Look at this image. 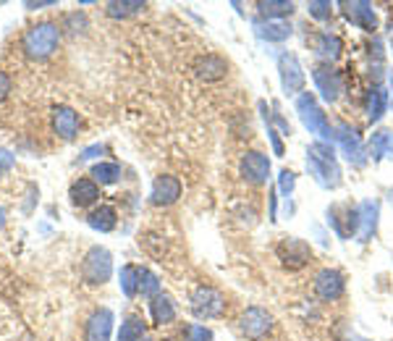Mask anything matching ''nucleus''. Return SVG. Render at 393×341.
Masks as SVG:
<instances>
[{
	"label": "nucleus",
	"instance_id": "nucleus-36",
	"mask_svg": "<svg viewBox=\"0 0 393 341\" xmlns=\"http://www.w3.org/2000/svg\"><path fill=\"white\" fill-rule=\"evenodd\" d=\"M48 6H58L55 0H37V3H26L29 11H39V8H48Z\"/></svg>",
	"mask_w": 393,
	"mask_h": 341
},
{
	"label": "nucleus",
	"instance_id": "nucleus-21",
	"mask_svg": "<svg viewBox=\"0 0 393 341\" xmlns=\"http://www.w3.org/2000/svg\"><path fill=\"white\" fill-rule=\"evenodd\" d=\"M142 339H145V320L139 315H129L121 323L118 341H142Z\"/></svg>",
	"mask_w": 393,
	"mask_h": 341
},
{
	"label": "nucleus",
	"instance_id": "nucleus-5",
	"mask_svg": "<svg viewBox=\"0 0 393 341\" xmlns=\"http://www.w3.org/2000/svg\"><path fill=\"white\" fill-rule=\"evenodd\" d=\"M275 255H278L283 268H289V270H302V268L309 266V260H312V247H309L304 239H299V237H283V239L278 241V247H275Z\"/></svg>",
	"mask_w": 393,
	"mask_h": 341
},
{
	"label": "nucleus",
	"instance_id": "nucleus-4",
	"mask_svg": "<svg viewBox=\"0 0 393 341\" xmlns=\"http://www.w3.org/2000/svg\"><path fill=\"white\" fill-rule=\"evenodd\" d=\"M273 326H275L273 315L265 307H257V304L246 307L244 313H241V317H239V331H241V336L249 341L265 339L273 331Z\"/></svg>",
	"mask_w": 393,
	"mask_h": 341
},
{
	"label": "nucleus",
	"instance_id": "nucleus-28",
	"mask_svg": "<svg viewBox=\"0 0 393 341\" xmlns=\"http://www.w3.org/2000/svg\"><path fill=\"white\" fill-rule=\"evenodd\" d=\"M181 336L186 341H212V331L205 326H196V323H186L181 329Z\"/></svg>",
	"mask_w": 393,
	"mask_h": 341
},
{
	"label": "nucleus",
	"instance_id": "nucleus-31",
	"mask_svg": "<svg viewBox=\"0 0 393 341\" xmlns=\"http://www.w3.org/2000/svg\"><path fill=\"white\" fill-rule=\"evenodd\" d=\"M257 35L259 37H265V39H286L289 35H291V29L289 26H283V24H268V26H259L257 29Z\"/></svg>",
	"mask_w": 393,
	"mask_h": 341
},
{
	"label": "nucleus",
	"instance_id": "nucleus-8",
	"mask_svg": "<svg viewBox=\"0 0 393 341\" xmlns=\"http://www.w3.org/2000/svg\"><path fill=\"white\" fill-rule=\"evenodd\" d=\"M346 291V278L341 270L336 268H322L318 276H315V294H318L322 302H336L341 299Z\"/></svg>",
	"mask_w": 393,
	"mask_h": 341
},
{
	"label": "nucleus",
	"instance_id": "nucleus-35",
	"mask_svg": "<svg viewBox=\"0 0 393 341\" xmlns=\"http://www.w3.org/2000/svg\"><path fill=\"white\" fill-rule=\"evenodd\" d=\"M294 174H291V171H281V187H283V192H286V194H289V192L294 190Z\"/></svg>",
	"mask_w": 393,
	"mask_h": 341
},
{
	"label": "nucleus",
	"instance_id": "nucleus-17",
	"mask_svg": "<svg viewBox=\"0 0 393 341\" xmlns=\"http://www.w3.org/2000/svg\"><path fill=\"white\" fill-rule=\"evenodd\" d=\"M346 16H349V21L356 26H362L365 32H375V26H378V19H375V11L369 8L367 3H346Z\"/></svg>",
	"mask_w": 393,
	"mask_h": 341
},
{
	"label": "nucleus",
	"instance_id": "nucleus-7",
	"mask_svg": "<svg viewBox=\"0 0 393 341\" xmlns=\"http://www.w3.org/2000/svg\"><path fill=\"white\" fill-rule=\"evenodd\" d=\"M239 174L244 178L246 184H268V176H271V160H268V155L265 152H244V158H241V163H239Z\"/></svg>",
	"mask_w": 393,
	"mask_h": 341
},
{
	"label": "nucleus",
	"instance_id": "nucleus-18",
	"mask_svg": "<svg viewBox=\"0 0 393 341\" xmlns=\"http://www.w3.org/2000/svg\"><path fill=\"white\" fill-rule=\"evenodd\" d=\"M86 223L95 228V231H100V234H108L118 223V213H116V208H111V205H100L98 210L89 213Z\"/></svg>",
	"mask_w": 393,
	"mask_h": 341
},
{
	"label": "nucleus",
	"instance_id": "nucleus-2",
	"mask_svg": "<svg viewBox=\"0 0 393 341\" xmlns=\"http://www.w3.org/2000/svg\"><path fill=\"white\" fill-rule=\"evenodd\" d=\"M307 168H309V174L315 176V181L322 184V187H338V184H341V171H338V165H336L333 150L325 142H315V145L309 147Z\"/></svg>",
	"mask_w": 393,
	"mask_h": 341
},
{
	"label": "nucleus",
	"instance_id": "nucleus-1",
	"mask_svg": "<svg viewBox=\"0 0 393 341\" xmlns=\"http://www.w3.org/2000/svg\"><path fill=\"white\" fill-rule=\"evenodd\" d=\"M61 26L53 21H42V24L29 26L21 37V50L26 58L32 61H48L53 53L61 45Z\"/></svg>",
	"mask_w": 393,
	"mask_h": 341
},
{
	"label": "nucleus",
	"instance_id": "nucleus-29",
	"mask_svg": "<svg viewBox=\"0 0 393 341\" xmlns=\"http://www.w3.org/2000/svg\"><path fill=\"white\" fill-rule=\"evenodd\" d=\"M63 29L68 32V35H82L86 29V16L84 13H79V11H74V13H68L66 19H63Z\"/></svg>",
	"mask_w": 393,
	"mask_h": 341
},
{
	"label": "nucleus",
	"instance_id": "nucleus-37",
	"mask_svg": "<svg viewBox=\"0 0 393 341\" xmlns=\"http://www.w3.org/2000/svg\"><path fill=\"white\" fill-rule=\"evenodd\" d=\"M98 152H102V145H95V147H86V150L82 152L79 158H82V160H89V158H95Z\"/></svg>",
	"mask_w": 393,
	"mask_h": 341
},
{
	"label": "nucleus",
	"instance_id": "nucleus-15",
	"mask_svg": "<svg viewBox=\"0 0 393 341\" xmlns=\"http://www.w3.org/2000/svg\"><path fill=\"white\" fill-rule=\"evenodd\" d=\"M312 79H315V87H318V92L325 100H336V98H338V92H341V79H338V74L333 71L331 66H318V68L312 71Z\"/></svg>",
	"mask_w": 393,
	"mask_h": 341
},
{
	"label": "nucleus",
	"instance_id": "nucleus-20",
	"mask_svg": "<svg viewBox=\"0 0 393 341\" xmlns=\"http://www.w3.org/2000/svg\"><path fill=\"white\" fill-rule=\"evenodd\" d=\"M147 8L145 3H139V0H113L105 6V13L111 16V19H129V16H136V13H142Z\"/></svg>",
	"mask_w": 393,
	"mask_h": 341
},
{
	"label": "nucleus",
	"instance_id": "nucleus-22",
	"mask_svg": "<svg viewBox=\"0 0 393 341\" xmlns=\"http://www.w3.org/2000/svg\"><path fill=\"white\" fill-rule=\"evenodd\" d=\"M118 278H121V291L126 297L139 294V266H123Z\"/></svg>",
	"mask_w": 393,
	"mask_h": 341
},
{
	"label": "nucleus",
	"instance_id": "nucleus-12",
	"mask_svg": "<svg viewBox=\"0 0 393 341\" xmlns=\"http://www.w3.org/2000/svg\"><path fill=\"white\" fill-rule=\"evenodd\" d=\"M113 333V313L108 307L95 310L84 326V341H111Z\"/></svg>",
	"mask_w": 393,
	"mask_h": 341
},
{
	"label": "nucleus",
	"instance_id": "nucleus-32",
	"mask_svg": "<svg viewBox=\"0 0 393 341\" xmlns=\"http://www.w3.org/2000/svg\"><path fill=\"white\" fill-rule=\"evenodd\" d=\"M307 11L315 16V19H328L331 16V3H309Z\"/></svg>",
	"mask_w": 393,
	"mask_h": 341
},
{
	"label": "nucleus",
	"instance_id": "nucleus-38",
	"mask_svg": "<svg viewBox=\"0 0 393 341\" xmlns=\"http://www.w3.org/2000/svg\"><path fill=\"white\" fill-rule=\"evenodd\" d=\"M3 226H6V210L0 208V231H3Z\"/></svg>",
	"mask_w": 393,
	"mask_h": 341
},
{
	"label": "nucleus",
	"instance_id": "nucleus-33",
	"mask_svg": "<svg viewBox=\"0 0 393 341\" xmlns=\"http://www.w3.org/2000/svg\"><path fill=\"white\" fill-rule=\"evenodd\" d=\"M13 163H16V158H13L8 150H0V174H6V171H11Z\"/></svg>",
	"mask_w": 393,
	"mask_h": 341
},
{
	"label": "nucleus",
	"instance_id": "nucleus-3",
	"mask_svg": "<svg viewBox=\"0 0 393 341\" xmlns=\"http://www.w3.org/2000/svg\"><path fill=\"white\" fill-rule=\"evenodd\" d=\"M82 276L86 284L92 286H102L108 284L113 276V257L105 247H92L84 255V263H82Z\"/></svg>",
	"mask_w": 393,
	"mask_h": 341
},
{
	"label": "nucleus",
	"instance_id": "nucleus-27",
	"mask_svg": "<svg viewBox=\"0 0 393 341\" xmlns=\"http://www.w3.org/2000/svg\"><path fill=\"white\" fill-rule=\"evenodd\" d=\"M160 291V281L158 276L147 270V268H139V294L142 297H158Z\"/></svg>",
	"mask_w": 393,
	"mask_h": 341
},
{
	"label": "nucleus",
	"instance_id": "nucleus-10",
	"mask_svg": "<svg viewBox=\"0 0 393 341\" xmlns=\"http://www.w3.org/2000/svg\"><path fill=\"white\" fill-rule=\"evenodd\" d=\"M296 108H299V116H302V121H304V127H307L309 131H318V134H322V137H331L328 118H325V113L318 108L315 95L304 92V95L296 100Z\"/></svg>",
	"mask_w": 393,
	"mask_h": 341
},
{
	"label": "nucleus",
	"instance_id": "nucleus-13",
	"mask_svg": "<svg viewBox=\"0 0 393 341\" xmlns=\"http://www.w3.org/2000/svg\"><path fill=\"white\" fill-rule=\"evenodd\" d=\"M79 127H82V118H79L74 108H68V105L53 108V129H55V134L61 139L71 142L79 134Z\"/></svg>",
	"mask_w": 393,
	"mask_h": 341
},
{
	"label": "nucleus",
	"instance_id": "nucleus-23",
	"mask_svg": "<svg viewBox=\"0 0 393 341\" xmlns=\"http://www.w3.org/2000/svg\"><path fill=\"white\" fill-rule=\"evenodd\" d=\"M369 152L375 158H383V155H393V131L383 129L378 134H372V142H369Z\"/></svg>",
	"mask_w": 393,
	"mask_h": 341
},
{
	"label": "nucleus",
	"instance_id": "nucleus-25",
	"mask_svg": "<svg viewBox=\"0 0 393 341\" xmlns=\"http://www.w3.org/2000/svg\"><path fill=\"white\" fill-rule=\"evenodd\" d=\"M92 176L100 184H116L121 178V165L118 163H98L92 165Z\"/></svg>",
	"mask_w": 393,
	"mask_h": 341
},
{
	"label": "nucleus",
	"instance_id": "nucleus-14",
	"mask_svg": "<svg viewBox=\"0 0 393 341\" xmlns=\"http://www.w3.org/2000/svg\"><path fill=\"white\" fill-rule=\"evenodd\" d=\"M192 71H194V76L199 82H218V79H223V76L228 74V64L223 61L221 55L208 53V55H199L194 64H192Z\"/></svg>",
	"mask_w": 393,
	"mask_h": 341
},
{
	"label": "nucleus",
	"instance_id": "nucleus-9",
	"mask_svg": "<svg viewBox=\"0 0 393 341\" xmlns=\"http://www.w3.org/2000/svg\"><path fill=\"white\" fill-rule=\"evenodd\" d=\"M278 74H281V87L286 95H296V92H302L304 87V71H302V66H299V58H296L294 53H283L281 58H278Z\"/></svg>",
	"mask_w": 393,
	"mask_h": 341
},
{
	"label": "nucleus",
	"instance_id": "nucleus-6",
	"mask_svg": "<svg viewBox=\"0 0 393 341\" xmlns=\"http://www.w3.org/2000/svg\"><path fill=\"white\" fill-rule=\"evenodd\" d=\"M189 307L196 317H221L223 310H226V297H223L218 289L212 286H196L192 299H189Z\"/></svg>",
	"mask_w": 393,
	"mask_h": 341
},
{
	"label": "nucleus",
	"instance_id": "nucleus-16",
	"mask_svg": "<svg viewBox=\"0 0 393 341\" xmlns=\"http://www.w3.org/2000/svg\"><path fill=\"white\" fill-rule=\"evenodd\" d=\"M68 197H71V203H74L76 208H89V205H95L100 197L98 181H95V178H76L74 184H71Z\"/></svg>",
	"mask_w": 393,
	"mask_h": 341
},
{
	"label": "nucleus",
	"instance_id": "nucleus-34",
	"mask_svg": "<svg viewBox=\"0 0 393 341\" xmlns=\"http://www.w3.org/2000/svg\"><path fill=\"white\" fill-rule=\"evenodd\" d=\"M8 92H11V79L6 71H0V102L8 98Z\"/></svg>",
	"mask_w": 393,
	"mask_h": 341
},
{
	"label": "nucleus",
	"instance_id": "nucleus-19",
	"mask_svg": "<svg viewBox=\"0 0 393 341\" xmlns=\"http://www.w3.org/2000/svg\"><path fill=\"white\" fill-rule=\"evenodd\" d=\"M149 313H152V320H155L158 326H168V323L176 320V304H173L171 297L158 294V297H152V302H149Z\"/></svg>",
	"mask_w": 393,
	"mask_h": 341
},
{
	"label": "nucleus",
	"instance_id": "nucleus-11",
	"mask_svg": "<svg viewBox=\"0 0 393 341\" xmlns=\"http://www.w3.org/2000/svg\"><path fill=\"white\" fill-rule=\"evenodd\" d=\"M181 181L176 176H171V174H163V176H158L155 181H152V192H149V203L158 205V208H168V205H173L179 197H181Z\"/></svg>",
	"mask_w": 393,
	"mask_h": 341
},
{
	"label": "nucleus",
	"instance_id": "nucleus-24",
	"mask_svg": "<svg viewBox=\"0 0 393 341\" xmlns=\"http://www.w3.org/2000/svg\"><path fill=\"white\" fill-rule=\"evenodd\" d=\"M257 11L268 19H281V16H291L294 13V3L286 0H271V3H257Z\"/></svg>",
	"mask_w": 393,
	"mask_h": 341
},
{
	"label": "nucleus",
	"instance_id": "nucleus-26",
	"mask_svg": "<svg viewBox=\"0 0 393 341\" xmlns=\"http://www.w3.org/2000/svg\"><path fill=\"white\" fill-rule=\"evenodd\" d=\"M315 53L325 55V58H336L341 53V42H338V37H333V35H318L315 37Z\"/></svg>",
	"mask_w": 393,
	"mask_h": 341
},
{
	"label": "nucleus",
	"instance_id": "nucleus-30",
	"mask_svg": "<svg viewBox=\"0 0 393 341\" xmlns=\"http://www.w3.org/2000/svg\"><path fill=\"white\" fill-rule=\"evenodd\" d=\"M385 111V92L383 89H372L369 95V121H378Z\"/></svg>",
	"mask_w": 393,
	"mask_h": 341
},
{
	"label": "nucleus",
	"instance_id": "nucleus-39",
	"mask_svg": "<svg viewBox=\"0 0 393 341\" xmlns=\"http://www.w3.org/2000/svg\"><path fill=\"white\" fill-rule=\"evenodd\" d=\"M142 341H149V339H142Z\"/></svg>",
	"mask_w": 393,
	"mask_h": 341
}]
</instances>
